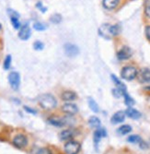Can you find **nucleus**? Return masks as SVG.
<instances>
[{
    "label": "nucleus",
    "mask_w": 150,
    "mask_h": 154,
    "mask_svg": "<svg viewBox=\"0 0 150 154\" xmlns=\"http://www.w3.org/2000/svg\"><path fill=\"white\" fill-rule=\"evenodd\" d=\"M132 131V127L129 125H124L120 127L118 129H117V133L121 136H124V135H127L128 133H130Z\"/></svg>",
    "instance_id": "6ab92c4d"
},
{
    "label": "nucleus",
    "mask_w": 150,
    "mask_h": 154,
    "mask_svg": "<svg viewBox=\"0 0 150 154\" xmlns=\"http://www.w3.org/2000/svg\"><path fill=\"white\" fill-rule=\"evenodd\" d=\"M121 76L125 80H133L137 76V70H136L135 67L131 66H124L121 72Z\"/></svg>",
    "instance_id": "f03ea898"
},
{
    "label": "nucleus",
    "mask_w": 150,
    "mask_h": 154,
    "mask_svg": "<svg viewBox=\"0 0 150 154\" xmlns=\"http://www.w3.org/2000/svg\"><path fill=\"white\" fill-rule=\"evenodd\" d=\"M132 54L133 52L128 46H124L117 53V57L120 60H126L132 57Z\"/></svg>",
    "instance_id": "1a4fd4ad"
},
{
    "label": "nucleus",
    "mask_w": 150,
    "mask_h": 154,
    "mask_svg": "<svg viewBox=\"0 0 150 154\" xmlns=\"http://www.w3.org/2000/svg\"><path fill=\"white\" fill-rule=\"evenodd\" d=\"M31 35H32L31 28L29 27L28 24H25V25L20 27V30L19 32V38L20 39H21L22 41H26L31 37Z\"/></svg>",
    "instance_id": "6e6552de"
},
{
    "label": "nucleus",
    "mask_w": 150,
    "mask_h": 154,
    "mask_svg": "<svg viewBox=\"0 0 150 154\" xmlns=\"http://www.w3.org/2000/svg\"><path fill=\"white\" fill-rule=\"evenodd\" d=\"M107 136V132L105 130V128H97L96 131L94 133V143H95V146H98L99 142L100 141V139L102 137H105Z\"/></svg>",
    "instance_id": "ddd939ff"
},
{
    "label": "nucleus",
    "mask_w": 150,
    "mask_h": 154,
    "mask_svg": "<svg viewBox=\"0 0 150 154\" xmlns=\"http://www.w3.org/2000/svg\"><path fill=\"white\" fill-rule=\"evenodd\" d=\"M36 7H37V8H39V9H40V11H42L43 13H44V12H45V11L47 10V8L44 7V6H43V3H42V2H38V3H37V5H36Z\"/></svg>",
    "instance_id": "2f4dec72"
},
{
    "label": "nucleus",
    "mask_w": 150,
    "mask_h": 154,
    "mask_svg": "<svg viewBox=\"0 0 150 154\" xmlns=\"http://www.w3.org/2000/svg\"><path fill=\"white\" fill-rule=\"evenodd\" d=\"M1 28H2V26H1V24H0V30H1Z\"/></svg>",
    "instance_id": "c9c22d12"
},
{
    "label": "nucleus",
    "mask_w": 150,
    "mask_h": 154,
    "mask_svg": "<svg viewBox=\"0 0 150 154\" xmlns=\"http://www.w3.org/2000/svg\"><path fill=\"white\" fill-rule=\"evenodd\" d=\"M124 91H122L121 89H119V88H116V89H113L112 90V94H113V96L114 97H116V98H120V97H122V95H124Z\"/></svg>",
    "instance_id": "c85d7f7f"
},
{
    "label": "nucleus",
    "mask_w": 150,
    "mask_h": 154,
    "mask_svg": "<svg viewBox=\"0 0 150 154\" xmlns=\"http://www.w3.org/2000/svg\"><path fill=\"white\" fill-rule=\"evenodd\" d=\"M138 79L142 83H149L150 82V69L148 68H143L140 70L139 73H137Z\"/></svg>",
    "instance_id": "9d476101"
},
{
    "label": "nucleus",
    "mask_w": 150,
    "mask_h": 154,
    "mask_svg": "<svg viewBox=\"0 0 150 154\" xmlns=\"http://www.w3.org/2000/svg\"><path fill=\"white\" fill-rule=\"evenodd\" d=\"M36 154H52V151L48 148H42L36 152Z\"/></svg>",
    "instance_id": "7c9ffc66"
},
{
    "label": "nucleus",
    "mask_w": 150,
    "mask_h": 154,
    "mask_svg": "<svg viewBox=\"0 0 150 154\" xmlns=\"http://www.w3.org/2000/svg\"><path fill=\"white\" fill-rule=\"evenodd\" d=\"M112 80H113V82L115 83V85L117 86V88H119V89H121L122 91H126V87H125V85L124 83H122L115 75H112Z\"/></svg>",
    "instance_id": "aec40b11"
},
{
    "label": "nucleus",
    "mask_w": 150,
    "mask_h": 154,
    "mask_svg": "<svg viewBox=\"0 0 150 154\" xmlns=\"http://www.w3.org/2000/svg\"><path fill=\"white\" fill-rule=\"evenodd\" d=\"M33 28L36 31H44L46 29V26L44 23H40V22H35L33 24Z\"/></svg>",
    "instance_id": "bb28decb"
},
{
    "label": "nucleus",
    "mask_w": 150,
    "mask_h": 154,
    "mask_svg": "<svg viewBox=\"0 0 150 154\" xmlns=\"http://www.w3.org/2000/svg\"><path fill=\"white\" fill-rule=\"evenodd\" d=\"M76 93L73 91H65L62 93L61 95V98L62 100L64 101V102H72V101H75L76 99Z\"/></svg>",
    "instance_id": "4468645a"
},
{
    "label": "nucleus",
    "mask_w": 150,
    "mask_h": 154,
    "mask_svg": "<svg viewBox=\"0 0 150 154\" xmlns=\"http://www.w3.org/2000/svg\"><path fill=\"white\" fill-rule=\"evenodd\" d=\"M62 111L64 112V113L69 115V116H75L78 112V108L75 103H66L62 106Z\"/></svg>",
    "instance_id": "423d86ee"
},
{
    "label": "nucleus",
    "mask_w": 150,
    "mask_h": 154,
    "mask_svg": "<svg viewBox=\"0 0 150 154\" xmlns=\"http://www.w3.org/2000/svg\"><path fill=\"white\" fill-rule=\"evenodd\" d=\"M39 103L45 110H52L57 105L56 99L52 94L45 93L39 97Z\"/></svg>",
    "instance_id": "f257e3e1"
},
{
    "label": "nucleus",
    "mask_w": 150,
    "mask_h": 154,
    "mask_svg": "<svg viewBox=\"0 0 150 154\" xmlns=\"http://www.w3.org/2000/svg\"><path fill=\"white\" fill-rule=\"evenodd\" d=\"M125 116H126L125 112H124V111H118L112 116V117L111 119V122L113 125L122 123V122L124 121V119H125Z\"/></svg>",
    "instance_id": "9b49d317"
},
{
    "label": "nucleus",
    "mask_w": 150,
    "mask_h": 154,
    "mask_svg": "<svg viewBox=\"0 0 150 154\" xmlns=\"http://www.w3.org/2000/svg\"><path fill=\"white\" fill-rule=\"evenodd\" d=\"M50 20L52 23H54V24H58V23H60L62 21V16L60 15V14H58V13H54L53 15L51 16Z\"/></svg>",
    "instance_id": "393cba45"
},
{
    "label": "nucleus",
    "mask_w": 150,
    "mask_h": 154,
    "mask_svg": "<svg viewBox=\"0 0 150 154\" xmlns=\"http://www.w3.org/2000/svg\"><path fill=\"white\" fill-rule=\"evenodd\" d=\"M64 53L67 57H75L76 55L79 54V49L76 45H71V44H66L64 45Z\"/></svg>",
    "instance_id": "0eeeda50"
},
{
    "label": "nucleus",
    "mask_w": 150,
    "mask_h": 154,
    "mask_svg": "<svg viewBox=\"0 0 150 154\" xmlns=\"http://www.w3.org/2000/svg\"><path fill=\"white\" fill-rule=\"evenodd\" d=\"M8 82L10 84V86L13 90L17 91L20 88V76L18 72L16 71H12L8 75Z\"/></svg>",
    "instance_id": "7ed1b4c3"
},
{
    "label": "nucleus",
    "mask_w": 150,
    "mask_h": 154,
    "mask_svg": "<svg viewBox=\"0 0 150 154\" xmlns=\"http://www.w3.org/2000/svg\"><path fill=\"white\" fill-rule=\"evenodd\" d=\"M88 106H89L90 110L92 112H94V113H99V111H100L99 105L93 99H91V98H89V99H88Z\"/></svg>",
    "instance_id": "412c9836"
},
{
    "label": "nucleus",
    "mask_w": 150,
    "mask_h": 154,
    "mask_svg": "<svg viewBox=\"0 0 150 154\" xmlns=\"http://www.w3.org/2000/svg\"><path fill=\"white\" fill-rule=\"evenodd\" d=\"M122 96H124V103H125V104H126L128 107H132V106L135 103L134 100L133 99V98H132L126 91L124 92V95H122Z\"/></svg>",
    "instance_id": "4be33fe9"
},
{
    "label": "nucleus",
    "mask_w": 150,
    "mask_h": 154,
    "mask_svg": "<svg viewBox=\"0 0 150 154\" xmlns=\"http://www.w3.org/2000/svg\"><path fill=\"white\" fill-rule=\"evenodd\" d=\"M146 36L150 41V26H146Z\"/></svg>",
    "instance_id": "72a5a7b5"
},
{
    "label": "nucleus",
    "mask_w": 150,
    "mask_h": 154,
    "mask_svg": "<svg viewBox=\"0 0 150 154\" xmlns=\"http://www.w3.org/2000/svg\"><path fill=\"white\" fill-rule=\"evenodd\" d=\"M44 47V45L42 43V42H40V41H36L35 43L33 44V48L37 51H40V50H43Z\"/></svg>",
    "instance_id": "c756f323"
},
{
    "label": "nucleus",
    "mask_w": 150,
    "mask_h": 154,
    "mask_svg": "<svg viewBox=\"0 0 150 154\" xmlns=\"http://www.w3.org/2000/svg\"><path fill=\"white\" fill-rule=\"evenodd\" d=\"M13 145L18 149H23L28 145V138L23 134H19L13 138Z\"/></svg>",
    "instance_id": "39448f33"
},
{
    "label": "nucleus",
    "mask_w": 150,
    "mask_h": 154,
    "mask_svg": "<svg viewBox=\"0 0 150 154\" xmlns=\"http://www.w3.org/2000/svg\"><path fill=\"white\" fill-rule=\"evenodd\" d=\"M145 13H146V15L150 18V6H147L146 8H145Z\"/></svg>",
    "instance_id": "f704fd0d"
},
{
    "label": "nucleus",
    "mask_w": 150,
    "mask_h": 154,
    "mask_svg": "<svg viewBox=\"0 0 150 154\" xmlns=\"http://www.w3.org/2000/svg\"><path fill=\"white\" fill-rule=\"evenodd\" d=\"M127 141L131 143H140L142 141V138L137 135H132L127 138Z\"/></svg>",
    "instance_id": "a878e982"
},
{
    "label": "nucleus",
    "mask_w": 150,
    "mask_h": 154,
    "mask_svg": "<svg viewBox=\"0 0 150 154\" xmlns=\"http://www.w3.org/2000/svg\"><path fill=\"white\" fill-rule=\"evenodd\" d=\"M10 65H11V55H7V57L5 58V61H4V68L6 70L9 69L10 67Z\"/></svg>",
    "instance_id": "cd10ccee"
},
{
    "label": "nucleus",
    "mask_w": 150,
    "mask_h": 154,
    "mask_svg": "<svg viewBox=\"0 0 150 154\" xmlns=\"http://www.w3.org/2000/svg\"><path fill=\"white\" fill-rule=\"evenodd\" d=\"M80 149V143L75 140L67 141L64 145V151L67 154H76Z\"/></svg>",
    "instance_id": "20e7f679"
},
{
    "label": "nucleus",
    "mask_w": 150,
    "mask_h": 154,
    "mask_svg": "<svg viewBox=\"0 0 150 154\" xmlns=\"http://www.w3.org/2000/svg\"><path fill=\"white\" fill-rule=\"evenodd\" d=\"M88 125L91 128L97 129L100 127V120L97 116H91L88 119Z\"/></svg>",
    "instance_id": "a211bd4d"
},
{
    "label": "nucleus",
    "mask_w": 150,
    "mask_h": 154,
    "mask_svg": "<svg viewBox=\"0 0 150 154\" xmlns=\"http://www.w3.org/2000/svg\"><path fill=\"white\" fill-rule=\"evenodd\" d=\"M19 17L20 16H10V21H11L13 27H14V29H16V30L20 29V28L21 27L20 22L19 20Z\"/></svg>",
    "instance_id": "b1692460"
},
{
    "label": "nucleus",
    "mask_w": 150,
    "mask_h": 154,
    "mask_svg": "<svg viewBox=\"0 0 150 154\" xmlns=\"http://www.w3.org/2000/svg\"><path fill=\"white\" fill-rule=\"evenodd\" d=\"M121 26L116 24V25H112V26H110V33L112 36H116L118 34H120L121 32Z\"/></svg>",
    "instance_id": "5701e85b"
},
{
    "label": "nucleus",
    "mask_w": 150,
    "mask_h": 154,
    "mask_svg": "<svg viewBox=\"0 0 150 154\" xmlns=\"http://www.w3.org/2000/svg\"><path fill=\"white\" fill-rule=\"evenodd\" d=\"M120 0H103L102 5L106 9H113L119 5Z\"/></svg>",
    "instance_id": "dca6fc26"
},
{
    "label": "nucleus",
    "mask_w": 150,
    "mask_h": 154,
    "mask_svg": "<svg viewBox=\"0 0 150 154\" xmlns=\"http://www.w3.org/2000/svg\"><path fill=\"white\" fill-rule=\"evenodd\" d=\"M110 26L111 25H109V24H103L100 28V34L106 39H110L112 37L110 33Z\"/></svg>",
    "instance_id": "f3484780"
},
{
    "label": "nucleus",
    "mask_w": 150,
    "mask_h": 154,
    "mask_svg": "<svg viewBox=\"0 0 150 154\" xmlns=\"http://www.w3.org/2000/svg\"><path fill=\"white\" fill-rule=\"evenodd\" d=\"M24 109H25V111H27L28 113H30V114H32V115H36L37 114V112L35 111V110H32V109H31L30 107H28V106H24Z\"/></svg>",
    "instance_id": "473e14b6"
},
{
    "label": "nucleus",
    "mask_w": 150,
    "mask_h": 154,
    "mask_svg": "<svg viewBox=\"0 0 150 154\" xmlns=\"http://www.w3.org/2000/svg\"><path fill=\"white\" fill-rule=\"evenodd\" d=\"M75 136V131L74 129H64L62 130L59 134L60 139L63 141H69L72 139V137Z\"/></svg>",
    "instance_id": "f8f14e48"
},
{
    "label": "nucleus",
    "mask_w": 150,
    "mask_h": 154,
    "mask_svg": "<svg viewBox=\"0 0 150 154\" xmlns=\"http://www.w3.org/2000/svg\"><path fill=\"white\" fill-rule=\"evenodd\" d=\"M125 115H126L128 117H130V118H132V119H134V120L139 119V118L141 117V113H140V112L137 111L136 109H134V108H133V107H129V108L125 111Z\"/></svg>",
    "instance_id": "2eb2a0df"
}]
</instances>
